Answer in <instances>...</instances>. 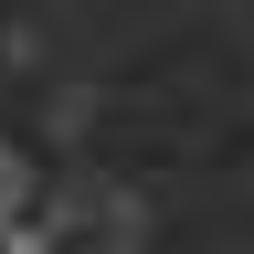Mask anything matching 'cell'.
<instances>
[{
  "mask_svg": "<svg viewBox=\"0 0 254 254\" xmlns=\"http://www.w3.org/2000/svg\"><path fill=\"white\" fill-rule=\"evenodd\" d=\"M11 212H32V159L0 148V222H11Z\"/></svg>",
  "mask_w": 254,
  "mask_h": 254,
  "instance_id": "obj_1",
  "label": "cell"
},
{
  "mask_svg": "<svg viewBox=\"0 0 254 254\" xmlns=\"http://www.w3.org/2000/svg\"><path fill=\"white\" fill-rule=\"evenodd\" d=\"M0 254H53V233L43 222H0Z\"/></svg>",
  "mask_w": 254,
  "mask_h": 254,
  "instance_id": "obj_2",
  "label": "cell"
}]
</instances>
